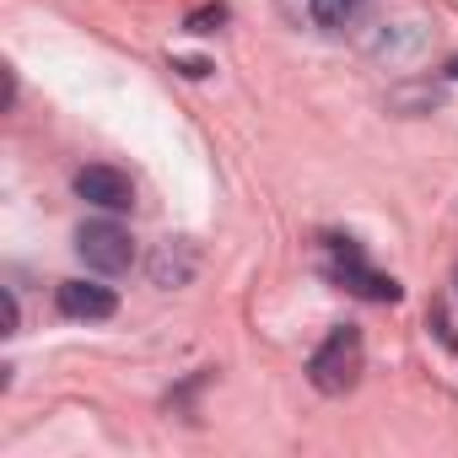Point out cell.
<instances>
[{"label":"cell","instance_id":"obj_1","mask_svg":"<svg viewBox=\"0 0 458 458\" xmlns=\"http://www.w3.org/2000/svg\"><path fill=\"white\" fill-rule=\"evenodd\" d=\"M361 361H367V351H361V335L356 329H335L318 351H313V361H308V372H313V383L324 388V394H345V388H356V377H361Z\"/></svg>","mask_w":458,"mask_h":458},{"label":"cell","instance_id":"obj_2","mask_svg":"<svg viewBox=\"0 0 458 458\" xmlns=\"http://www.w3.org/2000/svg\"><path fill=\"white\" fill-rule=\"evenodd\" d=\"M329 276H335L345 292L367 297V302H399V281H394V276H377V270L361 259V249H356L351 238H329Z\"/></svg>","mask_w":458,"mask_h":458},{"label":"cell","instance_id":"obj_3","mask_svg":"<svg viewBox=\"0 0 458 458\" xmlns=\"http://www.w3.org/2000/svg\"><path fill=\"white\" fill-rule=\"evenodd\" d=\"M76 254H81L92 270L119 276V270H130V265H135V238L124 233L119 221H87L81 233H76Z\"/></svg>","mask_w":458,"mask_h":458},{"label":"cell","instance_id":"obj_4","mask_svg":"<svg viewBox=\"0 0 458 458\" xmlns=\"http://www.w3.org/2000/svg\"><path fill=\"white\" fill-rule=\"evenodd\" d=\"M76 194L87 205H103V210H130L135 205V183L119 167H81L76 173Z\"/></svg>","mask_w":458,"mask_h":458},{"label":"cell","instance_id":"obj_5","mask_svg":"<svg viewBox=\"0 0 458 458\" xmlns=\"http://www.w3.org/2000/svg\"><path fill=\"white\" fill-rule=\"evenodd\" d=\"M114 292L108 286H92V281H65L60 286V313L65 318H87V324H98V318H114Z\"/></svg>","mask_w":458,"mask_h":458},{"label":"cell","instance_id":"obj_6","mask_svg":"<svg viewBox=\"0 0 458 458\" xmlns=\"http://www.w3.org/2000/svg\"><path fill=\"white\" fill-rule=\"evenodd\" d=\"M367 0H313V22L318 28H351L361 17Z\"/></svg>","mask_w":458,"mask_h":458},{"label":"cell","instance_id":"obj_7","mask_svg":"<svg viewBox=\"0 0 458 458\" xmlns=\"http://www.w3.org/2000/svg\"><path fill=\"white\" fill-rule=\"evenodd\" d=\"M221 22H226V6H205V12L189 17V33H216Z\"/></svg>","mask_w":458,"mask_h":458},{"label":"cell","instance_id":"obj_8","mask_svg":"<svg viewBox=\"0 0 458 458\" xmlns=\"http://www.w3.org/2000/svg\"><path fill=\"white\" fill-rule=\"evenodd\" d=\"M447 76H453V81H458V60H453V65H447Z\"/></svg>","mask_w":458,"mask_h":458}]
</instances>
